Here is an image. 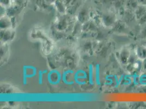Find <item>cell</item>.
I'll list each match as a JSON object with an SVG mask.
<instances>
[{
	"mask_svg": "<svg viewBox=\"0 0 146 109\" xmlns=\"http://www.w3.org/2000/svg\"><path fill=\"white\" fill-rule=\"evenodd\" d=\"M23 72V83L24 85L27 84V79L35 77L36 75V68L32 66H24Z\"/></svg>",
	"mask_w": 146,
	"mask_h": 109,
	"instance_id": "1",
	"label": "cell"
},
{
	"mask_svg": "<svg viewBox=\"0 0 146 109\" xmlns=\"http://www.w3.org/2000/svg\"><path fill=\"white\" fill-rule=\"evenodd\" d=\"M88 79V74L84 70H78L75 72L74 75V79L75 83L78 85H85L87 84L86 81Z\"/></svg>",
	"mask_w": 146,
	"mask_h": 109,
	"instance_id": "3",
	"label": "cell"
},
{
	"mask_svg": "<svg viewBox=\"0 0 146 109\" xmlns=\"http://www.w3.org/2000/svg\"><path fill=\"white\" fill-rule=\"evenodd\" d=\"M136 55L140 60H144L146 58V48L143 47H137L136 50Z\"/></svg>",
	"mask_w": 146,
	"mask_h": 109,
	"instance_id": "5",
	"label": "cell"
},
{
	"mask_svg": "<svg viewBox=\"0 0 146 109\" xmlns=\"http://www.w3.org/2000/svg\"><path fill=\"white\" fill-rule=\"evenodd\" d=\"M95 81L97 85H100V72H99V66L96 64L95 68Z\"/></svg>",
	"mask_w": 146,
	"mask_h": 109,
	"instance_id": "7",
	"label": "cell"
},
{
	"mask_svg": "<svg viewBox=\"0 0 146 109\" xmlns=\"http://www.w3.org/2000/svg\"><path fill=\"white\" fill-rule=\"evenodd\" d=\"M72 73H74V71L72 70H67L63 73L62 75V81L63 82V83L64 84L67 85H73V83L71 82L70 80L69 79L70 78L69 76V75Z\"/></svg>",
	"mask_w": 146,
	"mask_h": 109,
	"instance_id": "4",
	"label": "cell"
},
{
	"mask_svg": "<svg viewBox=\"0 0 146 109\" xmlns=\"http://www.w3.org/2000/svg\"><path fill=\"white\" fill-rule=\"evenodd\" d=\"M43 74H44L42 70H39L38 72V83L40 85L43 84Z\"/></svg>",
	"mask_w": 146,
	"mask_h": 109,
	"instance_id": "8",
	"label": "cell"
},
{
	"mask_svg": "<svg viewBox=\"0 0 146 109\" xmlns=\"http://www.w3.org/2000/svg\"><path fill=\"white\" fill-rule=\"evenodd\" d=\"M88 82L90 85H94V81H93V66L91 64L89 66V69H88Z\"/></svg>",
	"mask_w": 146,
	"mask_h": 109,
	"instance_id": "6",
	"label": "cell"
},
{
	"mask_svg": "<svg viewBox=\"0 0 146 109\" xmlns=\"http://www.w3.org/2000/svg\"><path fill=\"white\" fill-rule=\"evenodd\" d=\"M48 81L52 85H57L60 84L62 80L61 73L57 70H52L48 73Z\"/></svg>",
	"mask_w": 146,
	"mask_h": 109,
	"instance_id": "2",
	"label": "cell"
}]
</instances>
